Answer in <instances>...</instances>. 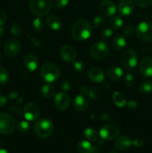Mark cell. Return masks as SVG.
Wrapping results in <instances>:
<instances>
[{"mask_svg": "<svg viewBox=\"0 0 152 153\" xmlns=\"http://www.w3.org/2000/svg\"><path fill=\"white\" fill-rule=\"evenodd\" d=\"M22 102V98L19 97V98L16 99V103H17L18 105H20Z\"/></svg>", "mask_w": 152, "mask_h": 153, "instance_id": "53", "label": "cell"}, {"mask_svg": "<svg viewBox=\"0 0 152 153\" xmlns=\"http://www.w3.org/2000/svg\"><path fill=\"white\" fill-rule=\"evenodd\" d=\"M61 88H62L63 91H69L71 88V82L69 81L68 79H65L61 83Z\"/></svg>", "mask_w": 152, "mask_h": 153, "instance_id": "43", "label": "cell"}, {"mask_svg": "<svg viewBox=\"0 0 152 153\" xmlns=\"http://www.w3.org/2000/svg\"><path fill=\"white\" fill-rule=\"evenodd\" d=\"M16 128L19 132L26 133L29 131L30 125L26 121H19L16 123Z\"/></svg>", "mask_w": 152, "mask_h": 153, "instance_id": "30", "label": "cell"}, {"mask_svg": "<svg viewBox=\"0 0 152 153\" xmlns=\"http://www.w3.org/2000/svg\"><path fill=\"white\" fill-rule=\"evenodd\" d=\"M88 78L94 83H100L104 81V74L99 67H92L88 72Z\"/></svg>", "mask_w": 152, "mask_h": 153, "instance_id": "18", "label": "cell"}, {"mask_svg": "<svg viewBox=\"0 0 152 153\" xmlns=\"http://www.w3.org/2000/svg\"><path fill=\"white\" fill-rule=\"evenodd\" d=\"M0 153H9L6 149H0Z\"/></svg>", "mask_w": 152, "mask_h": 153, "instance_id": "55", "label": "cell"}, {"mask_svg": "<svg viewBox=\"0 0 152 153\" xmlns=\"http://www.w3.org/2000/svg\"><path fill=\"white\" fill-rule=\"evenodd\" d=\"M53 0H29V7L33 13L37 16H43L49 13Z\"/></svg>", "mask_w": 152, "mask_h": 153, "instance_id": "3", "label": "cell"}, {"mask_svg": "<svg viewBox=\"0 0 152 153\" xmlns=\"http://www.w3.org/2000/svg\"><path fill=\"white\" fill-rule=\"evenodd\" d=\"M7 102V98L4 96H0V107H3Z\"/></svg>", "mask_w": 152, "mask_h": 153, "instance_id": "48", "label": "cell"}, {"mask_svg": "<svg viewBox=\"0 0 152 153\" xmlns=\"http://www.w3.org/2000/svg\"><path fill=\"white\" fill-rule=\"evenodd\" d=\"M126 105L127 107L130 109H135L137 108V102L134 100H130V101L127 102Z\"/></svg>", "mask_w": 152, "mask_h": 153, "instance_id": "46", "label": "cell"}, {"mask_svg": "<svg viewBox=\"0 0 152 153\" xmlns=\"http://www.w3.org/2000/svg\"><path fill=\"white\" fill-rule=\"evenodd\" d=\"M40 75L48 83H52L58 80L61 76V71L58 67L52 63H46L41 67Z\"/></svg>", "mask_w": 152, "mask_h": 153, "instance_id": "4", "label": "cell"}, {"mask_svg": "<svg viewBox=\"0 0 152 153\" xmlns=\"http://www.w3.org/2000/svg\"><path fill=\"white\" fill-rule=\"evenodd\" d=\"M7 20V14L5 12L0 11V26H2Z\"/></svg>", "mask_w": 152, "mask_h": 153, "instance_id": "45", "label": "cell"}, {"mask_svg": "<svg viewBox=\"0 0 152 153\" xmlns=\"http://www.w3.org/2000/svg\"><path fill=\"white\" fill-rule=\"evenodd\" d=\"M124 83L127 87L131 88L135 83V79H134V76L132 74H130V73L127 74L124 79Z\"/></svg>", "mask_w": 152, "mask_h": 153, "instance_id": "36", "label": "cell"}, {"mask_svg": "<svg viewBox=\"0 0 152 153\" xmlns=\"http://www.w3.org/2000/svg\"><path fill=\"white\" fill-rule=\"evenodd\" d=\"M106 76L109 80L112 82H117L123 76V70L119 67H113L107 70Z\"/></svg>", "mask_w": 152, "mask_h": 153, "instance_id": "21", "label": "cell"}, {"mask_svg": "<svg viewBox=\"0 0 152 153\" xmlns=\"http://www.w3.org/2000/svg\"><path fill=\"white\" fill-rule=\"evenodd\" d=\"M10 31L15 37H20L22 33V29L20 25L17 23L12 24L10 28Z\"/></svg>", "mask_w": 152, "mask_h": 153, "instance_id": "32", "label": "cell"}, {"mask_svg": "<svg viewBox=\"0 0 152 153\" xmlns=\"http://www.w3.org/2000/svg\"><path fill=\"white\" fill-rule=\"evenodd\" d=\"M101 119L103 120H110V116L107 114H104L101 115Z\"/></svg>", "mask_w": 152, "mask_h": 153, "instance_id": "52", "label": "cell"}, {"mask_svg": "<svg viewBox=\"0 0 152 153\" xmlns=\"http://www.w3.org/2000/svg\"><path fill=\"white\" fill-rule=\"evenodd\" d=\"M132 145L131 137L127 135H122L118 137L115 142V147L119 151H126Z\"/></svg>", "mask_w": 152, "mask_h": 153, "instance_id": "19", "label": "cell"}, {"mask_svg": "<svg viewBox=\"0 0 152 153\" xmlns=\"http://www.w3.org/2000/svg\"><path fill=\"white\" fill-rule=\"evenodd\" d=\"M112 47L116 51H121L125 48L126 45V41H125V37L122 35H116L115 36L114 38L113 39L111 42Z\"/></svg>", "mask_w": 152, "mask_h": 153, "instance_id": "23", "label": "cell"}, {"mask_svg": "<svg viewBox=\"0 0 152 153\" xmlns=\"http://www.w3.org/2000/svg\"><path fill=\"white\" fill-rule=\"evenodd\" d=\"M9 81V73L4 67L0 66V84L4 85Z\"/></svg>", "mask_w": 152, "mask_h": 153, "instance_id": "31", "label": "cell"}, {"mask_svg": "<svg viewBox=\"0 0 152 153\" xmlns=\"http://www.w3.org/2000/svg\"><path fill=\"white\" fill-rule=\"evenodd\" d=\"M46 25L52 30L58 31L62 26V22L58 17L55 16H49L46 18Z\"/></svg>", "mask_w": 152, "mask_h": 153, "instance_id": "24", "label": "cell"}, {"mask_svg": "<svg viewBox=\"0 0 152 153\" xmlns=\"http://www.w3.org/2000/svg\"><path fill=\"white\" fill-rule=\"evenodd\" d=\"M109 54V46L105 42L102 40L94 43L90 48V55L97 60L106 58Z\"/></svg>", "mask_w": 152, "mask_h": 153, "instance_id": "7", "label": "cell"}, {"mask_svg": "<svg viewBox=\"0 0 152 153\" xmlns=\"http://www.w3.org/2000/svg\"><path fill=\"white\" fill-rule=\"evenodd\" d=\"M103 87H104V88H106V89H110L112 87V85L110 82H108V81H106V82H104V81H103Z\"/></svg>", "mask_w": 152, "mask_h": 153, "instance_id": "51", "label": "cell"}, {"mask_svg": "<svg viewBox=\"0 0 152 153\" xmlns=\"http://www.w3.org/2000/svg\"><path fill=\"white\" fill-rule=\"evenodd\" d=\"M33 27L34 28V29L36 31H42L44 28V22H43V19L40 18V16L35 18V19L33 20Z\"/></svg>", "mask_w": 152, "mask_h": 153, "instance_id": "33", "label": "cell"}, {"mask_svg": "<svg viewBox=\"0 0 152 153\" xmlns=\"http://www.w3.org/2000/svg\"><path fill=\"white\" fill-rule=\"evenodd\" d=\"M54 124L48 118H41L35 123L34 131L37 137L40 138H47L53 133Z\"/></svg>", "mask_w": 152, "mask_h": 153, "instance_id": "2", "label": "cell"}, {"mask_svg": "<svg viewBox=\"0 0 152 153\" xmlns=\"http://www.w3.org/2000/svg\"><path fill=\"white\" fill-rule=\"evenodd\" d=\"M99 8L102 14L105 16H112L116 13V6L110 0H103L100 3Z\"/></svg>", "mask_w": 152, "mask_h": 153, "instance_id": "14", "label": "cell"}, {"mask_svg": "<svg viewBox=\"0 0 152 153\" xmlns=\"http://www.w3.org/2000/svg\"><path fill=\"white\" fill-rule=\"evenodd\" d=\"M113 100L116 106L119 108H122L125 106L127 101L125 96L121 92H115L113 95Z\"/></svg>", "mask_w": 152, "mask_h": 153, "instance_id": "26", "label": "cell"}, {"mask_svg": "<svg viewBox=\"0 0 152 153\" xmlns=\"http://www.w3.org/2000/svg\"><path fill=\"white\" fill-rule=\"evenodd\" d=\"M28 37H29V39L31 40V41L32 42V43H34L35 46H40V44H41V43H40V42L39 41L37 38H35V37H31V36H28Z\"/></svg>", "mask_w": 152, "mask_h": 153, "instance_id": "50", "label": "cell"}, {"mask_svg": "<svg viewBox=\"0 0 152 153\" xmlns=\"http://www.w3.org/2000/svg\"><path fill=\"white\" fill-rule=\"evenodd\" d=\"M109 153H118V152H116V151H110Z\"/></svg>", "mask_w": 152, "mask_h": 153, "instance_id": "56", "label": "cell"}, {"mask_svg": "<svg viewBox=\"0 0 152 153\" xmlns=\"http://www.w3.org/2000/svg\"><path fill=\"white\" fill-rule=\"evenodd\" d=\"M15 127L14 120L10 114L0 113V134H10L13 131Z\"/></svg>", "mask_w": 152, "mask_h": 153, "instance_id": "8", "label": "cell"}, {"mask_svg": "<svg viewBox=\"0 0 152 153\" xmlns=\"http://www.w3.org/2000/svg\"><path fill=\"white\" fill-rule=\"evenodd\" d=\"M137 35L141 41L151 42L152 40V24L147 21L141 22L137 28Z\"/></svg>", "mask_w": 152, "mask_h": 153, "instance_id": "6", "label": "cell"}, {"mask_svg": "<svg viewBox=\"0 0 152 153\" xmlns=\"http://www.w3.org/2000/svg\"><path fill=\"white\" fill-rule=\"evenodd\" d=\"M93 27L96 29L101 28V27L103 26V25L105 22V19L103 16H96L93 19Z\"/></svg>", "mask_w": 152, "mask_h": 153, "instance_id": "34", "label": "cell"}, {"mask_svg": "<svg viewBox=\"0 0 152 153\" xmlns=\"http://www.w3.org/2000/svg\"><path fill=\"white\" fill-rule=\"evenodd\" d=\"M134 9V1L133 0H121L118 5L119 13L123 16H128Z\"/></svg>", "mask_w": 152, "mask_h": 153, "instance_id": "16", "label": "cell"}, {"mask_svg": "<svg viewBox=\"0 0 152 153\" xmlns=\"http://www.w3.org/2000/svg\"><path fill=\"white\" fill-rule=\"evenodd\" d=\"M61 58L63 61L67 62H71L74 61L76 58V50L71 45H65L63 46L61 51Z\"/></svg>", "mask_w": 152, "mask_h": 153, "instance_id": "15", "label": "cell"}, {"mask_svg": "<svg viewBox=\"0 0 152 153\" xmlns=\"http://www.w3.org/2000/svg\"><path fill=\"white\" fill-rule=\"evenodd\" d=\"M101 90L98 89V88H91L89 91V97H90L91 99H93V100H98V99L100 98L101 95Z\"/></svg>", "mask_w": 152, "mask_h": 153, "instance_id": "35", "label": "cell"}, {"mask_svg": "<svg viewBox=\"0 0 152 153\" xmlns=\"http://www.w3.org/2000/svg\"><path fill=\"white\" fill-rule=\"evenodd\" d=\"M139 71L143 77H152V58L147 56L142 58L139 64Z\"/></svg>", "mask_w": 152, "mask_h": 153, "instance_id": "10", "label": "cell"}, {"mask_svg": "<svg viewBox=\"0 0 152 153\" xmlns=\"http://www.w3.org/2000/svg\"><path fill=\"white\" fill-rule=\"evenodd\" d=\"M83 135L88 140L90 141H95L98 139V133L95 128H87L83 131Z\"/></svg>", "mask_w": 152, "mask_h": 153, "instance_id": "28", "label": "cell"}, {"mask_svg": "<svg viewBox=\"0 0 152 153\" xmlns=\"http://www.w3.org/2000/svg\"><path fill=\"white\" fill-rule=\"evenodd\" d=\"M70 103V98L66 93L60 92L55 96V105L57 108L61 111L66 110L69 108Z\"/></svg>", "mask_w": 152, "mask_h": 153, "instance_id": "13", "label": "cell"}, {"mask_svg": "<svg viewBox=\"0 0 152 153\" xmlns=\"http://www.w3.org/2000/svg\"><path fill=\"white\" fill-rule=\"evenodd\" d=\"M21 49L20 42L16 39H10L4 43V53L8 57H13L17 55Z\"/></svg>", "mask_w": 152, "mask_h": 153, "instance_id": "11", "label": "cell"}, {"mask_svg": "<svg viewBox=\"0 0 152 153\" xmlns=\"http://www.w3.org/2000/svg\"><path fill=\"white\" fill-rule=\"evenodd\" d=\"M144 143L145 142L143 139L139 138V137H137V138H135L134 140H132V144L137 148L142 147L144 146Z\"/></svg>", "mask_w": 152, "mask_h": 153, "instance_id": "42", "label": "cell"}, {"mask_svg": "<svg viewBox=\"0 0 152 153\" xmlns=\"http://www.w3.org/2000/svg\"><path fill=\"white\" fill-rule=\"evenodd\" d=\"M74 68L75 70H77V72H83L85 69V66L83 62H82L81 61H76L74 62Z\"/></svg>", "mask_w": 152, "mask_h": 153, "instance_id": "41", "label": "cell"}, {"mask_svg": "<svg viewBox=\"0 0 152 153\" xmlns=\"http://www.w3.org/2000/svg\"><path fill=\"white\" fill-rule=\"evenodd\" d=\"M92 33V26L89 21L79 19L76 21L72 28V35L76 40L82 41L89 38Z\"/></svg>", "mask_w": 152, "mask_h": 153, "instance_id": "1", "label": "cell"}, {"mask_svg": "<svg viewBox=\"0 0 152 153\" xmlns=\"http://www.w3.org/2000/svg\"><path fill=\"white\" fill-rule=\"evenodd\" d=\"M42 95L46 99H50L55 94V88L51 83H47L43 85L41 89Z\"/></svg>", "mask_w": 152, "mask_h": 153, "instance_id": "25", "label": "cell"}, {"mask_svg": "<svg viewBox=\"0 0 152 153\" xmlns=\"http://www.w3.org/2000/svg\"><path fill=\"white\" fill-rule=\"evenodd\" d=\"M77 149L80 153H94L96 148L87 140H80L77 143Z\"/></svg>", "mask_w": 152, "mask_h": 153, "instance_id": "22", "label": "cell"}, {"mask_svg": "<svg viewBox=\"0 0 152 153\" xmlns=\"http://www.w3.org/2000/svg\"><path fill=\"white\" fill-rule=\"evenodd\" d=\"M119 128L114 124H107L104 126L99 131L100 136L104 140H111L118 137L119 134Z\"/></svg>", "mask_w": 152, "mask_h": 153, "instance_id": "9", "label": "cell"}, {"mask_svg": "<svg viewBox=\"0 0 152 153\" xmlns=\"http://www.w3.org/2000/svg\"><path fill=\"white\" fill-rule=\"evenodd\" d=\"M1 54H0V61H1Z\"/></svg>", "mask_w": 152, "mask_h": 153, "instance_id": "57", "label": "cell"}, {"mask_svg": "<svg viewBox=\"0 0 152 153\" xmlns=\"http://www.w3.org/2000/svg\"><path fill=\"white\" fill-rule=\"evenodd\" d=\"M134 28L132 25H127L124 28L122 33H123L124 37H129V36H131L134 34Z\"/></svg>", "mask_w": 152, "mask_h": 153, "instance_id": "40", "label": "cell"}, {"mask_svg": "<svg viewBox=\"0 0 152 153\" xmlns=\"http://www.w3.org/2000/svg\"><path fill=\"white\" fill-rule=\"evenodd\" d=\"M17 98H18V93L16 92V91H12V92H10V94H9V97H8L9 100H14Z\"/></svg>", "mask_w": 152, "mask_h": 153, "instance_id": "49", "label": "cell"}, {"mask_svg": "<svg viewBox=\"0 0 152 153\" xmlns=\"http://www.w3.org/2000/svg\"><path fill=\"white\" fill-rule=\"evenodd\" d=\"M23 115L27 120L34 121L39 117L40 108L35 103L29 102L24 107Z\"/></svg>", "mask_w": 152, "mask_h": 153, "instance_id": "12", "label": "cell"}, {"mask_svg": "<svg viewBox=\"0 0 152 153\" xmlns=\"http://www.w3.org/2000/svg\"><path fill=\"white\" fill-rule=\"evenodd\" d=\"M113 34V30L110 28H105L101 31V37L103 40H107L110 38Z\"/></svg>", "mask_w": 152, "mask_h": 153, "instance_id": "37", "label": "cell"}, {"mask_svg": "<svg viewBox=\"0 0 152 153\" xmlns=\"http://www.w3.org/2000/svg\"><path fill=\"white\" fill-rule=\"evenodd\" d=\"M24 66L29 71L33 72L36 70L38 65L37 56L33 53H28L24 58Z\"/></svg>", "mask_w": 152, "mask_h": 153, "instance_id": "20", "label": "cell"}, {"mask_svg": "<svg viewBox=\"0 0 152 153\" xmlns=\"http://www.w3.org/2000/svg\"><path fill=\"white\" fill-rule=\"evenodd\" d=\"M89 88L86 85H83V86L80 87V95H83V96H86L88 95L89 94Z\"/></svg>", "mask_w": 152, "mask_h": 153, "instance_id": "47", "label": "cell"}, {"mask_svg": "<svg viewBox=\"0 0 152 153\" xmlns=\"http://www.w3.org/2000/svg\"><path fill=\"white\" fill-rule=\"evenodd\" d=\"M134 1L141 7H148L152 4V0H134Z\"/></svg>", "mask_w": 152, "mask_h": 153, "instance_id": "39", "label": "cell"}, {"mask_svg": "<svg viewBox=\"0 0 152 153\" xmlns=\"http://www.w3.org/2000/svg\"><path fill=\"white\" fill-rule=\"evenodd\" d=\"M69 3V0H53V4L56 6V7L59 9H63L67 6Z\"/></svg>", "mask_w": 152, "mask_h": 153, "instance_id": "38", "label": "cell"}, {"mask_svg": "<svg viewBox=\"0 0 152 153\" xmlns=\"http://www.w3.org/2000/svg\"><path fill=\"white\" fill-rule=\"evenodd\" d=\"M123 20L119 16H114L110 20V28L112 30H117L122 26Z\"/></svg>", "mask_w": 152, "mask_h": 153, "instance_id": "29", "label": "cell"}, {"mask_svg": "<svg viewBox=\"0 0 152 153\" xmlns=\"http://www.w3.org/2000/svg\"><path fill=\"white\" fill-rule=\"evenodd\" d=\"M10 110L11 111L12 113H13L14 114L18 115V116H22L23 115V112L21 111V109L19 108H18L17 106H14V105H12L11 107L10 108Z\"/></svg>", "mask_w": 152, "mask_h": 153, "instance_id": "44", "label": "cell"}, {"mask_svg": "<svg viewBox=\"0 0 152 153\" xmlns=\"http://www.w3.org/2000/svg\"><path fill=\"white\" fill-rule=\"evenodd\" d=\"M4 28H3L1 26H0V36H2L3 34H4Z\"/></svg>", "mask_w": 152, "mask_h": 153, "instance_id": "54", "label": "cell"}, {"mask_svg": "<svg viewBox=\"0 0 152 153\" xmlns=\"http://www.w3.org/2000/svg\"><path fill=\"white\" fill-rule=\"evenodd\" d=\"M75 110L78 113H83L89 108V102L83 95H78L75 98L73 102Z\"/></svg>", "mask_w": 152, "mask_h": 153, "instance_id": "17", "label": "cell"}, {"mask_svg": "<svg viewBox=\"0 0 152 153\" xmlns=\"http://www.w3.org/2000/svg\"><path fill=\"white\" fill-rule=\"evenodd\" d=\"M138 63V55L133 49L125 51L120 58V64L122 68L126 70H133Z\"/></svg>", "mask_w": 152, "mask_h": 153, "instance_id": "5", "label": "cell"}, {"mask_svg": "<svg viewBox=\"0 0 152 153\" xmlns=\"http://www.w3.org/2000/svg\"><path fill=\"white\" fill-rule=\"evenodd\" d=\"M140 93L144 95H148L152 94V82L151 81H144L139 87Z\"/></svg>", "mask_w": 152, "mask_h": 153, "instance_id": "27", "label": "cell"}]
</instances>
